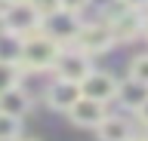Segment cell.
<instances>
[{
	"label": "cell",
	"instance_id": "6da1fadb",
	"mask_svg": "<svg viewBox=\"0 0 148 141\" xmlns=\"http://www.w3.org/2000/svg\"><path fill=\"white\" fill-rule=\"evenodd\" d=\"M59 52H62V43H56L53 37H46L43 31H37V34L25 37V46H22V67H28V71H46V67L56 65Z\"/></svg>",
	"mask_w": 148,
	"mask_h": 141
},
{
	"label": "cell",
	"instance_id": "7a4b0ae2",
	"mask_svg": "<svg viewBox=\"0 0 148 141\" xmlns=\"http://www.w3.org/2000/svg\"><path fill=\"white\" fill-rule=\"evenodd\" d=\"M117 43L114 37V28H111V22H90V25H83L77 40H74V46H80L86 55H102V52H108L111 46Z\"/></svg>",
	"mask_w": 148,
	"mask_h": 141
},
{
	"label": "cell",
	"instance_id": "3957f363",
	"mask_svg": "<svg viewBox=\"0 0 148 141\" xmlns=\"http://www.w3.org/2000/svg\"><path fill=\"white\" fill-rule=\"evenodd\" d=\"M53 71H56V77H62V80L83 83V80L92 74V61H90V55H86L80 46H71V49L62 46V52H59V58H56Z\"/></svg>",
	"mask_w": 148,
	"mask_h": 141
},
{
	"label": "cell",
	"instance_id": "277c9868",
	"mask_svg": "<svg viewBox=\"0 0 148 141\" xmlns=\"http://www.w3.org/2000/svg\"><path fill=\"white\" fill-rule=\"evenodd\" d=\"M0 25L6 31H12V34H18V37H31V34H37L43 28V16L31 3H9V9Z\"/></svg>",
	"mask_w": 148,
	"mask_h": 141
},
{
	"label": "cell",
	"instance_id": "5b68a950",
	"mask_svg": "<svg viewBox=\"0 0 148 141\" xmlns=\"http://www.w3.org/2000/svg\"><path fill=\"white\" fill-rule=\"evenodd\" d=\"M80 19H77V12H71V9H56L53 16H46L43 19V34L46 37H53L56 43H74L77 40V34H80Z\"/></svg>",
	"mask_w": 148,
	"mask_h": 141
},
{
	"label": "cell",
	"instance_id": "8992f818",
	"mask_svg": "<svg viewBox=\"0 0 148 141\" xmlns=\"http://www.w3.org/2000/svg\"><path fill=\"white\" fill-rule=\"evenodd\" d=\"M80 98H83V89H80V83H74V80L56 77L53 83L46 86V104H49L53 111H65L68 113Z\"/></svg>",
	"mask_w": 148,
	"mask_h": 141
},
{
	"label": "cell",
	"instance_id": "52a82bcc",
	"mask_svg": "<svg viewBox=\"0 0 148 141\" xmlns=\"http://www.w3.org/2000/svg\"><path fill=\"white\" fill-rule=\"evenodd\" d=\"M68 120H71L77 129H99L102 123L108 120L105 101H96V98H86V95H83L80 101L68 111Z\"/></svg>",
	"mask_w": 148,
	"mask_h": 141
},
{
	"label": "cell",
	"instance_id": "ba28073f",
	"mask_svg": "<svg viewBox=\"0 0 148 141\" xmlns=\"http://www.w3.org/2000/svg\"><path fill=\"white\" fill-rule=\"evenodd\" d=\"M80 89H83V95H86V98H96V101H111V98H117L120 83L108 74V71H92V74L80 83Z\"/></svg>",
	"mask_w": 148,
	"mask_h": 141
},
{
	"label": "cell",
	"instance_id": "9c48e42d",
	"mask_svg": "<svg viewBox=\"0 0 148 141\" xmlns=\"http://www.w3.org/2000/svg\"><path fill=\"white\" fill-rule=\"evenodd\" d=\"M145 25H148V19L142 16V9H127V12H120L117 19H111V28H114V37L117 40L139 37L145 31Z\"/></svg>",
	"mask_w": 148,
	"mask_h": 141
},
{
	"label": "cell",
	"instance_id": "30bf717a",
	"mask_svg": "<svg viewBox=\"0 0 148 141\" xmlns=\"http://www.w3.org/2000/svg\"><path fill=\"white\" fill-rule=\"evenodd\" d=\"M117 101L123 104V107H130V111H139V107L148 101V83H142L136 77H127V80L120 83V89H117Z\"/></svg>",
	"mask_w": 148,
	"mask_h": 141
},
{
	"label": "cell",
	"instance_id": "8fae6325",
	"mask_svg": "<svg viewBox=\"0 0 148 141\" xmlns=\"http://www.w3.org/2000/svg\"><path fill=\"white\" fill-rule=\"evenodd\" d=\"M28 107H31V95L22 89V86H9L6 92L0 95V111L3 113H12V117H25Z\"/></svg>",
	"mask_w": 148,
	"mask_h": 141
},
{
	"label": "cell",
	"instance_id": "7c38bea8",
	"mask_svg": "<svg viewBox=\"0 0 148 141\" xmlns=\"http://www.w3.org/2000/svg\"><path fill=\"white\" fill-rule=\"evenodd\" d=\"M22 46H25V37H18L12 31L0 28V61L22 67Z\"/></svg>",
	"mask_w": 148,
	"mask_h": 141
},
{
	"label": "cell",
	"instance_id": "4fadbf2b",
	"mask_svg": "<svg viewBox=\"0 0 148 141\" xmlns=\"http://www.w3.org/2000/svg\"><path fill=\"white\" fill-rule=\"evenodd\" d=\"M96 132H99V141H133L136 138L133 135V126L123 117H108Z\"/></svg>",
	"mask_w": 148,
	"mask_h": 141
},
{
	"label": "cell",
	"instance_id": "5bb4252c",
	"mask_svg": "<svg viewBox=\"0 0 148 141\" xmlns=\"http://www.w3.org/2000/svg\"><path fill=\"white\" fill-rule=\"evenodd\" d=\"M18 135H22V117L0 111V141H18Z\"/></svg>",
	"mask_w": 148,
	"mask_h": 141
},
{
	"label": "cell",
	"instance_id": "9a60e30c",
	"mask_svg": "<svg viewBox=\"0 0 148 141\" xmlns=\"http://www.w3.org/2000/svg\"><path fill=\"white\" fill-rule=\"evenodd\" d=\"M18 80V67L16 65H6V61H0V95L6 92L9 86H16Z\"/></svg>",
	"mask_w": 148,
	"mask_h": 141
},
{
	"label": "cell",
	"instance_id": "2e32d148",
	"mask_svg": "<svg viewBox=\"0 0 148 141\" xmlns=\"http://www.w3.org/2000/svg\"><path fill=\"white\" fill-rule=\"evenodd\" d=\"M130 77L148 83V52H145V55H136L133 61H130Z\"/></svg>",
	"mask_w": 148,
	"mask_h": 141
},
{
	"label": "cell",
	"instance_id": "e0dca14e",
	"mask_svg": "<svg viewBox=\"0 0 148 141\" xmlns=\"http://www.w3.org/2000/svg\"><path fill=\"white\" fill-rule=\"evenodd\" d=\"M28 3H31L43 19H46V16H53L56 9H62V0H28Z\"/></svg>",
	"mask_w": 148,
	"mask_h": 141
},
{
	"label": "cell",
	"instance_id": "ac0fdd59",
	"mask_svg": "<svg viewBox=\"0 0 148 141\" xmlns=\"http://www.w3.org/2000/svg\"><path fill=\"white\" fill-rule=\"evenodd\" d=\"M90 0H62V9H71V12H80Z\"/></svg>",
	"mask_w": 148,
	"mask_h": 141
},
{
	"label": "cell",
	"instance_id": "d6986e66",
	"mask_svg": "<svg viewBox=\"0 0 148 141\" xmlns=\"http://www.w3.org/2000/svg\"><path fill=\"white\" fill-rule=\"evenodd\" d=\"M136 113H139V123H142V126H145V129H148V101L142 104V107H139Z\"/></svg>",
	"mask_w": 148,
	"mask_h": 141
},
{
	"label": "cell",
	"instance_id": "ffe728a7",
	"mask_svg": "<svg viewBox=\"0 0 148 141\" xmlns=\"http://www.w3.org/2000/svg\"><path fill=\"white\" fill-rule=\"evenodd\" d=\"M123 3H130L133 9H145V6H148V0H123Z\"/></svg>",
	"mask_w": 148,
	"mask_h": 141
},
{
	"label": "cell",
	"instance_id": "44dd1931",
	"mask_svg": "<svg viewBox=\"0 0 148 141\" xmlns=\"http://www.w3.org/2000/svg\"><path fill=\"white\" fill-rule=\"evenodd\" d=\"M9 3H28V0H9Z\"/></svg>",
	"mask_w": 148,
	"mask_h": 141
},
{
	"label": "cell",
	"instance_id": "7402d4cb",
	"mask_svg": "<svg viewBox=\"0 0 148 141\" xmlns=\"http://www.w3.org/2000/svg\"><path fill=\"white\" fill-rule=\"evenodd\" d=\"M133 141H148V135H145V138H133Z\"/></svg>",
	"mask_w": 148,
	"mask_h": 141
},
{
	"label": "cell",
	"instance_id": "603a6c76",
	"mask_svg": "<svg viewBox=\"0 0 148 141\" xmlns=\"http://www.w3.org/2000/svg\"><path fill=\"white\" fill-rule=\"evenodd\" d=\"M18 141H34V138H18Z\"/></svg>",
	"mask_w": 148,
	"mask_h": 141
},
{
	"label": "cell",
	"instance_id": "cb8c5ba5",
	"mask_svg": "<svg viewBox=\"0 0 148 141\" xmlns=\"http://www.w3.org/2000/svg\"><path fill=\"white\" fill-rule=\"evenodd\" d=\"M145 37H148V25H145Z\"/></svg>",
	"mask_w": 148,
	"mask_h": 141
}]
</instances>
